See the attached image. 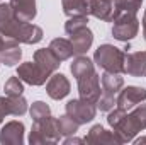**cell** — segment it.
Returning <instances> with one entry per match:
<instances>
[{"instance_id":"1","label":"cell","mask_w":146,"mask_h":145,"mask_svg":"<svg viewBox=\"0 0 146 145\" xmlns=\"http://www.w3.org/2000/svg\"><path fill=\"white\" fill-rule=\"evenodd\" d=\"M124 56H126V51L115 48L114 44H100L95 50L94 62L104 72L124 73Z\"/></svg>"},{"instance_id":"2","label":"cell","mask_w":146,"mask_h":145,"mask_svg":"<svg viewBox=\"0 0 146 145\" xmlns=\"http://www.w3.org/2000/svg\"><path fill=\"white\" fill-rule=\"evenodd\" d=\"M61 138V133L58 130V119L53 116H48L44 119L34 121L31 135H29V144H58Z\"/></svg>"},{"instance_id":"3","label":"cell","mask_w":146,"mask_h":145,"mask_svg":"<svg viewBox=\"0 0 146 145\" xmlns=\"http://www.w3.org/2000/svg\"><path fill=\"white\" fill-rule=\"evenodd\" d=\"M139 31V21L136 17V14L133 12H121L115 19H114V26H112V36L117 41H131L133 38H136Z\"/></svg>"},{"instance_id":"4","label":"cell","mask_w":146,"mask_h":145,"mask_svg":"<svg viewBox=\"0 0 146 145\" xmlns=\"http://www.w3.org/2000/svg\"><path fill=\"white\" fill-rule=\"evenodd\" d=\"M66 114H70L78 125H85L92 121L97 114V106L85 99H72L66 103Z\"/></svg>"},{"instance_id":"5","label":"cell","mask_w":146,"mask_h":145,"mask_svg":"<svg viewBox=\"0 0 146 145\" xmlns=\"http://www.w3.org/2000/svg\"><path fill=\"white\" fill-rule=\"evenodd\" d=\"M78 80V92H80V97L88 101V103H94L97 104L102 91H100V75L97 72H92L88 75H83Z\"/></svg>"},{"instance_id":"6","label":"cell","mask_w":146,"mask_h":145,"mask_svg":"<svg viewBox=\"0 0 146 145\" xmlns=\"http://www.w3.org/2000/svg\"><path fill=\"white\" fill-rule=\"evenodd\" d=\"M17 77L29 85H42L51 75L46 70H42L36 62H24L17 68Z\"/></svg>"},{"instance_id":"7","label":"cell","mask_w":146,"mask_h":145,"mask_svg":"<svg viewBox=\"0 0 146 145\" xmlns=\"http://www.w3.org/2000/svg\"><path fill=\"white\" fill-rule=\"evenodd\" d=\"M146 101V89L145 87H138V85H127L124 89L119 91L117 94V106L126 111L133 109L134 106L141 104Z\"/></svg>"},{"instance_id":"8","label":"cell","mask_w":146,"mask_h":145,"mask_svg":"<svg viewBox=\"0 0 146 145\" xmlns=\"http://www.w3.org/2000/svg\"><path fill=\"white\" fill-rule=\"evenodd\" d=\"M21 22L22 21L15 17L10 3H0V34L2 36L14 39Z\"/></svg>"},{"instance_id":"9","label":"cell","mask_w":146,"mask_h":145,"mask_svg":"<svg viewBox=\"0 0 146 145\" xmlns=\"http://www.w3.org/2000/svg\"><path fill=\"white\" fill-rule=\"evenodd\" d=\"M46 92H48V96L51 99L60 101V99H63V97H66L70 94V80L63 73H53L48 79Z\"/></svg>"},{"instance_id":"10","label":"cell","mask_w":146,"mask_h":145,"mask_svg":"<svg viewBox=\"0 0 146 145\" xmlns=\"http://www.w3.org/2000/svg\"><path fill=\"white\" fill-rule=\"evenodd\" d=\"M124 73H127L131 77H146V51L126 53Z\"/></svg>"},{"instance_id":"11","label":"cell","mask_w":146,"mask_h":145,"mask_svg":"<svg viewBox=\"0 0 146 145\" xmlns=\"http://www.w3.org/2000/svg\"><path fill=\"white\" fill-rule=\"evenodd\" d=\"M121 14V10L109 0H90V15L106 21V22H114V19Z\"/></svg>"},{"instance_id":"12","label":"cell","mask_w":146,"mask_h":145,"mask_svg":"<svg viewBox=\"0 0 146 145\" xmlns=\"http://www.w3.org/2000/svg\"><path fill=\"white\" fill-rule=\"evenodd\" d=\"M83 140H85V144H90V145H114V144H121L119 137H117L114 132L106 130L102 125H94Z\"/></svg>"},{"instance_id":"13","label":"cell","mask_w":146,"mask_h":145,"mask_svg":"<svg viewBox=\"0 0 146 145\" xmlns=\"http://www.w3.org/2000/svg\"><path fill=\"white\" fill-rule=\"evenodd\" d=\"M0 144L3 145H21L24 144V123L9 121L2 126Z\"/></svg>"},{"instance_id":"14","label":"cell","mask_w":146,"mask_h":145,"mask_svg":"<svg viewBox=\"0 0 146 145\" xmlns=\"http://www.w3.org/2000/svg\"><path fill=\"white\" fill-rule=\"evenodd\" d=\"M15 17L22 22H33L36 17V0H9Z\"/></svg>"},{"instance_id":"15","label":"cell","mask_w":146,"mask_h":145,"mask_svg":"<svg viewBox=\"0 0 146 145\" xmlns=\"http://www.w3.org/2000/svg\"><path fill=\"white\" fill-rule=\"evenodd\" d=\"M21 58H22V50L19 46V41L5 38V44L0 51V62L7 67H14L21 62Z\"/></svg>"},{"instance_id":"16","label":"cell","mask_w":146,"mask_h":145,"mask_svg":"<svg viewBox=\"0 0 146 145\" xmlns=\"http://www.w3.org/2000/svg\"><path fill=\"white\" fill-rule=\"evenodd\" d=\"M42 29L36 24H29V22H21L19 29L15 33V41L19 43H26V44H36L42 39Z\"/></svg>"},{"instance_id":"17","label":"cell","mask_w":146,"mask_h":145,"mask_svg":"<svg viewBox=\"0 0 146 145\" xmlns=\"http://www.w3.org/2000/svg\"><path fill=\"white\" fill-rule=\"evenodd\" d=\"M70 41L73 44V51L75 55H83L90 50L92 43H94V33L87 28H82L78 31H75L73 34H70Z\"/></svg>"},{"instance_id":"18","label":"cell","mask_w":146,"mask_h":145,"mask_svg":"<svg viewBox=\"0 0 146 145\" xmlns=\"http://www.w3.org/2000/svg\"><path fill=\"white\" fill-rule=\"evenodd\" d=\"M34 62H36L42 70H46L49 75H53V73L58 70V67L61 65V62L56 58V55H54L49 48L36 50V51H34Z\"/></svg>"},{"instance_id":"19","label":"cell","mask_w":146,"mask_h":145,"mask_svg":"<svg viewBox=\"0 0 146 145\" xmlns=\"http://www.w3.org/2000/svg\"><path fill=\"white\" fill-rule=\"evenodd\" d=\"M100 84H102V92L104 94L117 96L119 91L124 87V79L121 77V73L104 72L100 75Z\"/></svg>"},{"instance_id":"20","label":"cell","mask_w":146,"mask_h":145,"mask_svg":"<svg viewBox=\"0 0 146 145\" xmlns=\"http://www.w3.org/2000/svg\"><path fill=\"white\" fill-rule=\"evenodd\" d=\"M48 48H49V50L56 55V58H58L60 62L70 60L73 55H75L72 41L63 39V38H56V39H53V41L49 43V46H48Z\"/></svg>"},{"instance_id":"21","label":"cell","mask_w":146,"mask_h":145,"mask_svg":"<svg viewBox=\"0 0 146 145\" xmlns=\"http://www.w3.org/2000/svg\"><path fill=\"white\" fill-rule=\"evenodd\" d=\"M63 12L73 17V15H90V0H61Z\"/></svg>"},{"instance_id":"22","label":"cell","mask_w":146,"mask_h":145,"mask_svg":"<svg viewBox=\"0 0 146 145\" xmlns=\"http://www.w3.org/2000/svg\"><path fill=\"white\" fill-rule=\"evenodd\" d=\"M70 72L73 73L75 79H80V77H83V75H88V73L95 72V68H94V62H92L88 56L78 55V56L73 60L72 67H70Z\"/></svg>"},{"instance_id":"23","label":"cell","mask_w":146,"mask_h":145,"mask_svg":"<svg viewBox=\"0 0 146 145\" xmlns=\"http://www.w3.org/2000/svg\"><path fill=\"white\" fill-rule=\"evenodd\" d=\"M56 119H58V130H60L61 137H72L80 128V125L73 119L70 114H63V116H60Z\"/></svg>"},{"instance_id":"24","label":"cell","mask_w":146,"mask_h":145,"mask_svg":"<svg viewBox=\"0 0 146 145\" xmlns=\"http://www.w3.org/2000/svg\"><path fill=\"white\" fill-rule=\"evenodd\" d=\"M87 26H88V15H73L65 22V33L70 36L75 31H78L82 28H87Z\"/></svg>"},{"instance_id":"25","label":"cell","mask_w":146,"mask_h":145,"mask_svg":"<svg viewBox=\"0 0 146 145\" xmlns=\"http://www.w3.org/2000/svg\"><path fill=\"white\" fill-rule=\"evenodd\" d=\"M129 118L133 119V123L136 125V128L141 132L146 130V104H138L134 106L133 111L129 113Z\"/></svg>"},{"instance_id":"26","label":"cell","mask_w":146,"mask_h":145,"mask_svg":"<svg viewBox=\"0 0 146 145\" xmlns=\"http://www.w3.org/2000/svg\"><path fill=\"white\" fill-rule=\"evenodd\" d=\"M3 91H5V96H10V97H14V96H22V92H24L22 80H21L19 77H10V79L5 82V85H3Z\"/></svg>"},{"instance_id":"27","label":"cell","mask_w":146,"mask_h":145,"mask_svg":"<svg viewBox=\"0 0 146 145\" xmlns=\"http://www.w3.org/2000/svg\"><path fill=\"white\" fill-rule=\"evenodd\" d=\"M29 113H31V118H33L34 121H39V119H44V118L51 116V109H49V106H48L46 103H42V101L33 103Z\"/></svg>"},{"instance_id":"28","label":"cell","mask_w":146,"mask_h":145,"mask_svg":"<svg viewBox=\"0 0 146 145\" xmlns=\"http://www.w3.org/2000/svg\"><path fill=\"white\" fill-rule=\"evenodd\" d=\"M27 108H29L27 106V101L22 96L10 97V111H12V116H22V114H26L27 113Z\"/></svg>"},{"instance_id":"29","label":"cell","mask_w":146,"mask_h":145,"mask_svg":"<svg viewBox=\"0 0 146 145\" xmlns=\"http://www.w3.org/2000/svg\"><path fill=\"white\" fill-rule=\"evenodd\" d=\"M143 5V0H117L115 2V7L121 10V12H133L136 14Z\"/></svg>"},{"instance_id":"30","label":"cell","mask_w":146,"mask_h":145,"mask_svg":"<svg viewBox=\"0 0 146 145\" xmlns=\"http://www.w3.org/2000/svg\"><path fill=\"white\" fill-rule=\"evenodd\" d=\"M95 106L100 109V111H110V109H114L117 106V96H109V94H104L102 92Z\"/></svg>"},{"instance_id":"31","label":"cell","mask_w":146,"mask_h":145,"mask_svg":"<svg viewBox=\"0 0 146 145\" xmlns=\"http://www.w3.org/2000/svg\"><path fill=\"white\" fill-rule=\"evenodd\" d=\"M126 114H127V111H126V109H122V108H119V106H117V108H114V109H110L109 116H107V123L110 125V128H114V126H115V125H117L124 116H126Z\"/></svg>"},{"instance_id":"32","label":"cell","mask_w":146,"mask_h":145,"mask_svg":"<svg viewBox=\"0 0 146 145\" xmlns=\"http://www.w3.org/2000/svg\"><path fill=\"white\" fill-rule=\"evenodd\" d=\"M85 140H82V138H76V137H66V140H65V144L66 145H72V144H83Z\"/></svg>"},{"instance_id":"33","label":"cell","mask_w":146,"mask_h":145,"mask_svg":"<svg viewBox=\"0 0 146 145\" xmlns=\"http://www.w3.org/2000/svg\"><path fill=\"white\" fill-rule=\"evenodd\" d=\"M143 36H145V41H146V17H143Z\"/></svg>"},{"instance_id":"34","label":"cell","mask_w":146,"mask_h":145,"mask_svg":"<svg viewBox=\"0 0 146 145\" xmlns=\"http://www.w3.org/2000/svg\"><path fill=\"white\" fill-rule=\"evenodd\" d=\"M134 144H146V137H141V138H138V140H134Z\"/></svg>"},{"instance_id":"35","label":"cell","mask_w":146,"mask_h":145,"mask_svg":"<svg viewBox=\"0 0 146 145\" xmlns=\"http://www.w3.org/2000/svg\"><path fill=\"white\" fill-rule=\"evenodd\" d=\"M3 44H5V38L2 36V34H0V51H2V48H3ZM0 63H2V62H0Z\"/></svg>"},{"instance_id":"36","label":"cell","mask_w":146,"mask_h":145,"mask_svg":"<svg viewBox=\"0 0 146 145\" xmlns=\"http://www.w3.org/2000/svg\"><path fill=\"white\" fill-rule=\"evenodd\" d=\"M2 121H3V116H0V125H2Z\"/></svg>"},{"instance_id":"37","label":"cell","mask_w":146,"mask_h":145,"mask_svg":"<svg viewBox=\"0 0 146 145\" xmlns=\"http://www.w3.org/2000/svg\"><path fill=\"white\" fill-rule=\"evenodd\" d=\"M109 2H112V3H115V2H117V0H109Z\"/></svg>"},{"instance_id":"38","label":"cell","mask_w":146,"mask_h":145,"mask_svg":"<svg viewBox=\"0 0 146 145\" xmlns=\"http://www.w3.org/2000/svg\"><path fill=\"white\" fill-rule=\"evenodd\" d=\"M145 17H146V10H145Z\"/></svg>"}]
</instances>
